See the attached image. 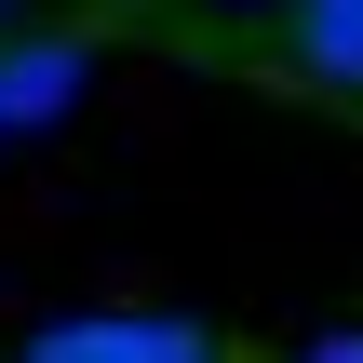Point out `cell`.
I'll list each match as a JSON object with an SVG mask.
<instances>
[{
  "label": "cell",
  "instance_id": "cell-1",
  "mask_svg": "<svg viewBox=\"0 0 363 363\" xmlns=\"http://www.w3.org/2000/svg\"><path fill=\"white\" fill-rule=\"evenodd\" d=\"M27 363H216V337L175 310H108V323H54Z\"/></svg>",
  "mask_w": 363,
  "mask_h": 363
},
{
  "label": "cell",
  "instance_id": "cell-2",
  "mask_svg": "<svg viewBox=\"0 0 363 363\" xmlns=\"http://www.w3.org/2000/svg\"><path fill=\"white\" fill-rule=\"evenodd\" d=\"M81 81H94V40H0V135L67 121V108H81Z\"/></svg>",
  "mask_w": 363,
  "mask_h": 363
},
{
  "label": "cell",
  "instance_id": "cell-3",
  "mask_svg": "<svg viewBox=\"0 0 363 363\" xmlns=\"http://www.w3.org/2000/svg\"><path fill=\"white\" fill-rule=\"evenodd\" d=\"M296 67L363 94V0H296Z\"/></svg>",
  "mask_w": 363,
  "mask_h": 363
},
{
  "label": "cell",
  "instance_id": "cell-4",
  "mask_svg": "<svg viewBox=\"0 0 363 363\" xmlns=\"http://www.w3.org/2000/svg\"><path fill=\"white\" fill-rule=\"evenodd\" d=\"M296 363H363V323H337V337H310Z\"/></svg>",
  "mask_w": 363,
  "mask_h": 363
},
{
  "label": "cell",
  "instance_id": "cell-5",
  "mask_svg": "<svg viewBox=\"0 0 363 363\" xmlns=\"http://www.w3.org/2000/svg\"><path fill=\"white\" fill-rule=\"evenodd\" d=\"M0 27H13V0H0Z\"/></svg>",
  "mask_w": 363,
  "mask_h": 363
}]
</instances>
